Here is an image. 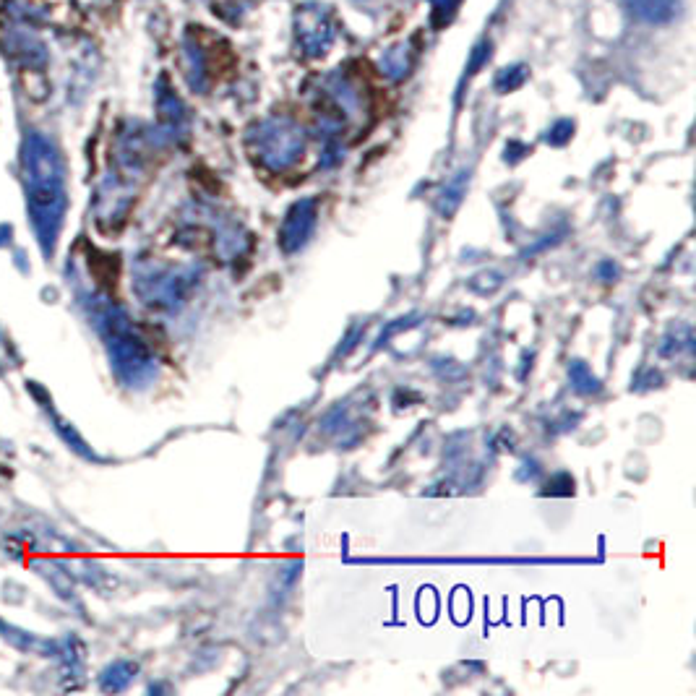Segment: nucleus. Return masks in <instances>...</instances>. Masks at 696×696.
<instances>
[{
  "label": "nucleus",
  "mask_w": 696,
  "mask_h": 696,
  "mask_svg": "<svg viewBox=\"0 0 696 696\" xmlns=\"http://www.w3.org/2000/svg\"><path fill=\"white\" fill-rule=\"evenodd\" d=\"M629 3L639 16H644V19L650 21H665L676 11V3H673V0H629Z\"/></svg>",
  "instance_id": "obj_2"
},
{
  "label": "nucleus",
  "mask_w": 696,
  "mask_h": 696,
  "mask_svg": "<svg viewBox=\"0 0 696 696\" xmlns=\"http://www.w3.org/2000/svg\"><path fill=\"white\" fill-rule=\"evenodd\" d=\"M21 178L27 188L29 214L34 230L40 235L45 253L53 251L58 230L66 212V186H63V162L55 144L42 133L32 131L21 144Z\"/></svg>",
  "instance_id": "obj_1"
}]
</instances>
